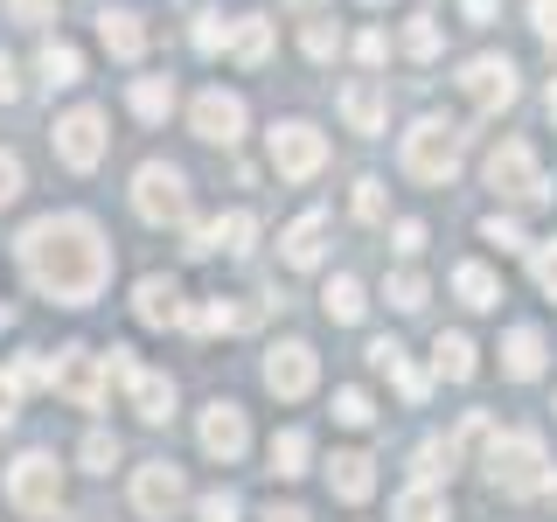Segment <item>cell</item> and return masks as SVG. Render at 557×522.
Returning a JSON list of instances; mask_svg holds the SVG:
<instances>
[{"label": "cell", "mask_w": 557, "mask_h": 522, "mask_svg": "<svg viewBox=\"0 0 557 522\" xmlns=\"http://www.w3.org/2000/svg\"><path fill=\"white\" fill-rule=\"evenodd\" d=\"M14 251H22L28 286H42L49 300H63V307L98 300V286L112 278V251H104V231L91 216H42V223L22 231Z\"/></svg>", "instance_id": "6da1fadb"}, {"label": "cell", "mask_w": 557, "mask_h": 522, "mask_svg": "<svg viewBox=\"0 0 557 522\" xmlns=\"http://www.w3.org/2000/svg\"><path fill=\"white\" fill-rule=\"evenodd\" d=\"M487 481H495L502 495H544L550 487L544 439H536V432H495V439H487Z\"/></svg>", "instance_id": "7a4b0ae2"}, {"label": "cell", "mask_w": 557, "mask_h": 522, "mask_svg": "<svg viewBox=\"0 0 557 522\" xmlns=\"http://www.w3.org/2000/svg\"><path fill=\"white\" fill-rule=\"evenodd\" d=\"M460 153H467V133L453 119H418L405 133V174L411 182H453L460 174Z\"/></svg>", "instance_id": "3957f363"}, {"label": "cell", "mask_w": 557, "mask_h": 522, "mask_svg": "<svg viewBox=\"0 0 557 522\" xmlns=\"http://www.w3.org/2000/svg\"><path fill=\"white\" fill-rule=\"evenodd\" d=\"M487 188L509 196V202H544L550 196V182H544V167H536L530 139H502V147L487 153Z\"/></svg>", "instance_id": "277c9868"}, {"label": "cell", "mask_w": 557, "mask_h": 522, "mask_svg": "<svg viewBox=\"0 0 557 522\" xmlns=\"http://www.w3.org/2000/svg\"><path fill=\"white\" fill-rule=\"evenodd\" d=\"M8 501L22 515H57L63 509V474H57V460L49 452H22L14 460V474H8Z\"/></svg>", "instance_id": "5b68a950"}, {"label": "cell", "mask_w": 557, "mask_h": 522, "mask_svg": "<svg viewBox=\"0 0 557 522\" xmlns=\"http://www.w3.org/2000/svg\"><path fill=\"white\" fill-rule=\"evenodd\" d=\"M133 209L147 223H182L188 216V174L168 167V161H147V167H139V182H133Z\"/></svg>", "instance_id": "8992f818"}, {"label": "cell", "mask_w": 557, "mask_h": 522, "mask_svg": "<svg viewBox=\"0 0 557 522\" xmlns=\"http://www.w3.org/2000/svg\"><path fill=\"white\" fill-rule=\"evenodd\" d=\"M182 501H188V481H182V467H174V460H147L133 474V509L147 515V522H174V515H182Z\"/></svg>", "instance_id": "52a82bcc"}, {"label": "cell", "mask_w": 557, "mask_h": 522, "mask_svg": "<svg viewBox=\"0 0 557 522\" xmlns=\"http://www.w3.org/2000/svg\"><path fill=\"white\" fill-rule=\"evenodd\" d=\"M57 161L63 167H77V174H91L104 161V112H91V104H77L70 119H57Z\"/></svg>", "instance_id": "ba28073f"}, {"label": "cell", "mask_w": 557, "mask_h": 522, "mask_svg": "<svg viewBox=\"0 0 557 522\" xmlns=\"http://www.w3.org/2000/svg\"><path fill=\"white\" fill-rule=\"evenodd\" d=\"M453 84H460V98L474 104V112H502V104H516V63L509 57H474Z\"/></svg>", "instance_id": "9c48e42d"}, {"label": "cell", "mask_w": 557, "mask_h": 522, "mask_svg": "<svg viewBox=\"0 0 557 522\" xmlns=\"http://www.w3.org/2000/svg\"><path fill=\"white\" fill-rule=\"evenodd\" d=\"M57 390L70 397V405H104V390H112V370H104V356H91V348H63L57 356Z\"/></svg>", "instance_id": "30bf717a"}, {"label": "cell", "mask_w": 557, "mask_h": 522, "mask_svg": "<svg viewBox=\"0 0 557 522\" xmlns=\"http://www.w3.org/2000/svg\"><path fill=\"white\" fill-rule=\"evenodd\" d=\"M327 161V139L313 133V126H300V119H286V126H272V167L286 174V182H307L313 167Z\"/></svg>", "instance_id": "8fae6325"}, {"label": "cell", "mask_w": 557, "mask_h": 522, "mask_svg": "<svg viewBox=\"0 0 557 522\" xmlns=\"http://www.w3.org/2000/svg\"><path fill=\"white\" fill-rule=\"evenodd\" d=\"M313 376H321V362H313L307 341H278L272 356H265V390L272 397H307Z\"/></svg>", "instance_id": "7c38bea8"}, {"label": "cell", "mask_w": 557, "mask_h": 522, "mask_svg": "<svg viewBox=\"0 0 557 522\" xmlns=\"http://www.w3.org/2000/svg\"><path fill=\"white\" fill-rule=\"evenodd\" d=\"M188 119H196V139H209V147H237L244 139V98L237 91H202Z\"/></svg>", "instance_id": "4fadbf2b"}, {"label": "cell", "mask_w": 557, "mask_h": 522, "mask_svg": "<svg viewBox=\"0 0 557 522\" xmlns=\"http://www.w3.org/2000/svg\"><path fill=\"white\" fill-rule=\"evenodd\" d=\"M244 446H251V425H244V411L237 405H209L202 411V452L209 460H244Z\"/></svg>", "instance_id": "5bb4252c"}, {"label": "cell", "mask_w": 557, "mask_h": 522, "mask_svg": "<svg viewBox=\"0 0 557 522\" xmlns=\"http://www.w3.org/2000/svg\"><path fill=\"white\" fill-rule=\"evenodd\" d=\"M251 237H258V216L251 209H231V216H216V223H196L188 231V251H251Z\"/></svg>", "instance_id": "9a60e30c"}, {"label": "cell", "mask_w": 557, "mask_h": 522, "mask_svg": "<svg viewBox=\"0 0 557 522\" xmlns=\"http://www.w3.org/2000/svg\"><path fill=\"white\" fill-rule=\"evenodd\" d=\"M98 42L112 49L119 63H133L139 49H147V22H139L133 8H104V14H98Z\"/></svg>", "instance_id": "2e32d148"}, {"label": "cell", "mask_w": 557, "mask_h": 522, "mask_svg": "<svg viewBox=\"0 0 557 522\" xmlns=\"http://www.w3.org/2000/svg\"><path fill=\"white\" fill-rule=\"evenodd\" d=\"M133 313L147 327H168V321H182V286H174V278H139V293H133Z\"/></svg>", "instance_id": "e0dca14e"}, {"label": "cell", "mask_w": 557, "mask_h": 522, "mask_svg": "<svg viewBox=\"0 0 557 522\" xmlns=\"http://www.w3.org/2000/svg\"><path fill=\"white\" fill-rule=\"evenodd\" d=\"M370 452H335V460H327V487H335L342 501H370L376 495V474H370Z\"/></svg>", "instance_id": "ac0fdd59"}, {"label": "cell", "mask_w": 557, "mask_h": 522, "mask_svg": "<svg viewBox=\"0 0 557 522\" xmlns=\"http://www.w3.org/2000/svg\"><path fill=\"white\" fill-rule=\"evenodd\" d=\"M258 321V307H237V300H202V307H188V327L196 335H237V327H251Z\"/></svg>", "instance_id": "d6986e66"}, {"label": "cell", "mask_w": 557, "mask_h": 522, "mask_svg": "<svg viewBox=\"0 0 557 522\" xmlns=\"http://www.w3.org/2000/svg\"><path fill=\"white\" fill-rule=\"evenodd\" d=\"M126 390H133V411L147 418V425H161V418L174 411V383H168L161 370H133V376H126Z\"/></svg>", "instance_id": "ffe728a7"}, {"label": "cell", "mask_w": 557, "mask_h": 522, "mask_svg": "<svg viewBox=\"0 0 557 522\" xmlns=\"http://www.w3.org/2000/svg\"><path fill=\"white\" fill-rule=\"evenodd\" d=\"M502 370H509L516 383L544 376V335H536V327H509V341H502Z\"/></svg>", "instance_id": "44dd1931"}, {"label": "cell", "mask_w": 557, "mask_h": 522, "mask_svg": "<svg viewBox=\"0 0 557 522\" xmlns=\"http://www.w3.org/2000/svg\"><path fill=\"white\" fill-rule=\"evenodd\" d=\"M321 244H327V216H321V209H307V216L286 231V265H300V272L321 265Z\"/></svg>", "instance_id": "7402d4cb"}, {"label": "cell", "mask_w": 557, "mask_h": 522, "mask_svg": "<svg viewBox=\"0 0 557 522\" xmlns=\"http://www.w3.org/2000/svg\"><path fill=\"white\" fill-rule=\"evenodd\" d=\"M342 119H348L356 133H383V91H376L370 77H362V84H348V91H342Z\"/></svg>", "instance_id": "603a6c76"}, {"label": "cell", "mask_w": 557, "mask_h": 522, "mask_svg": "<svg viewBox=\"0 0 557 522\" xmlns=\"http://www.w3.org/2000/svg\"><path fill=\"white\" fill-rule=\"evenodd\" d=\"M321 307H327V321H362V307H370V300H362V278H348V272H335V278H327V293H321Z\"/></svg>", "instance_id": "cb8c5ba5"}, {"label": "cell", "mask_w": 557, "mask_h": 522, "mask_svg": "<svg viewBox=\"0 0 557 522\" xmlns=\"http://www.w3.org/2000/svg\"><path fill=\"white\" fill-rule=\"evenodd\" d=\"M35 70H42V84H49V91H63V84H77V77H84V57H77L70 42H42Z\"/></svg>", "instance_id": "d4e9b609"}, {"label": "cell", "mask_w": 557, "mask_h": 522, "mask_svg": "<svg viewBox=\"0 0 557 522\" xmlns=\"http://www.w3.org/2000/svg\"><path fill=\"white\" fill-rule=\"evenodd\" d=\"M397 522H446V495L432 481H418V487H405V495H397V509H391Z\"/></svg>", "instance_id": "484cf974"}, {"label": "cell", "mask_w": 557, "mask_h": 522, "mask_svg": "<svg viewBox=\"0 0 557 522\" xmlns=\"http://www.w3.org/2000/svg\"><path fill=\"white\" fill-rule=\"evenodd\" d=\"M231 49H237V63H265L272 57V22L265 14H244V22L231 28Z\"/></svg>", "instance_id": "4316f807"}, {"label": "cell", "mask_w": 557, "mask_h": 522, "mask_svg": "<svg viewBox=\"0 0 557 522\" xmlns=\"http://www.w3.org/2000/svg\"><path fill=\"white\" fill-rule=\"evenodd\" d=\"M453 293H460L474 313H487V307L502 300V286H495V272H487V265H460V272H453Z\"/></svg>", "instance_id": "83f0119b"}, {"label": "cell", "mask_w": 557, "mask_h": 522, "mask_svg": "<svg viewBox=\"0 0 557 522\" xmlns=\"http://www.w3.org/2000/svg\"><path fill=\"white\" fill-rule=\"evenodd\" d=\"M272 474H278V481H293V474H307V432H300V425H286V432H272Z\"/></svg>", "instance_id": "f1b7e54d"}, {"label": "cell", "mask_w": 557, "mask_h": 522, "mask_svg": "<svg viewBox=\"0 0 557 522\" xmlns=\"http://www.w3.org/2000/svg\"><path fill=\"white\" fill-rule=\"evenodd\" d=\"M432 362H440V376L467 383V376H474V341H467V335H440V341H432Z\"/></svg>", "instance_id": "f546056e"}, {"label": "cell", "mask_w": 557, "mask_h": 522, "mask_svg": "<svg viewBox=\"0 0 557 522\" xmlns=\"http://www.w3.org/2000/svg\"><path fill=\"white\" fill-rule=\"evenodd\" d=\"M133 112H139V119H168V112H174V84H168V77H139V84H133Z\"/></svg>", "instance_id": "4dcf8cb0"}, {"label": "cell", "mask_w": 557, "mask_h": 522, "mask_svg": "<svg viewBox=\"0 0 557 522\" xmlns=\"http://www.w3.org/2000/svg\"><path fill=\"white\" fill-rule=\"evenodd\" d=\"M405 57H418V63L440 57V22H432V14H411L405 22Z\"/></svg>", "instance_id": "1f68e13d"}, {"label": "cell", "mask_w": 557, "mask_h": 522, "mask_svg": "<svg viewBox=\"0 0 557 522\" xmlns=\"http://www.w3.org/2000/svg\"><path fill=\"white\" fill-rule=\"evenodd\" d=\"M231 28H237V22H223V14H196V49H202V57L231 49Z\"/></svg>", "instance_id": "d6a6232c"}, {"label": "cell", "mask_w": 557, "mask_h": 522, "mask_svg": "<svg viewBox=\"0 0 557 522\" xmlns=\"http://www.w3.org/2000/svg\"><path fill=\"white\" fill-rule=\"evenodd\" d=\"M453 474V439H425L418 446V481H440Z\"/></svg>", "instance_id": "836d02e7"}, {"label": "cell", "mask_w": 557, "mask_h": 522, "mask_svg": "<svg viewBox=\"0 0 557 522\" xmlns=\"http://www.w3.org/2000/svg\"><path fill=\"white\" fill-rule=\"evenodd\" d=\"M391 307L397 313H418V307H425V278H418V272H397L391 278Z\"/></svg>", "instance_id": "e575fe53"}, {"label": "cell", "mask_w": 557, "mask_h": 522, "mask_svg": "<svg viewBox=\"0 0 557 522\" xmlns=\"http://www.w3.org/2000/svg\"><path fill=\"white\" fill-rule=\"evenodd\" d=\"M335 418H342V425H370V418H376L370 390H335Z\"/></svg>", "instance_id": "d590c367"}, {"label": "cell", "mask_w": 557, "mask_h": 522, "mask_svg": "<svg viewBox=\"0 0 557 522\" xmlns=\"http://www.w3.org/2000/svg\"><path fill=\"white\" fill-rule=\"evenodd\" d=\"M112 460H119V439L112 432H91V439H84V467H91V474H112Z\"/></svg>", "instance_id": "8d00e7d4"}, {"label": "cell", "mask_w": 557, "mask_h": 522, "mask_svg": "<svg viewBox=\"0 0 557 522\" xmlns=\"http://www.w3.org/2000/svg\"><path fill=\"white\" fill-rule=\"evenodd\" d=\"M196 522H237V495H231V487L202 495V501H196Z\"/></svg>", "instance_id": "74e56055"}, {"label": "cell", "mask_w": 557, "mask_h": 522, "mask_svg": "<svg viewBox=\"0 0 557 522\" xmlns=\"http://www.w3.org/2000/svg\"><path fill=\"white\" fill-rule=\"evenodd\" d=\"M481 237H487V244H502V251H522V223H516V216H487V223H481Z\"/></svg>", "instance_id": "f35d334b"}, {"label": "cell", "mask_w": 557, "mask_h": 522, "mask_svg": "<svg viewBox=\"0 0 557 522\" xmlns=\"http://www.w3.org/2000/svg\"><path fill=\"white\" fill-rule=\"evenodd\" d=\"M356 216L362 223H383V182H356Z\"/></svg>", "instance_id": "ab89813d"}, {"label": "cell", "mask_w": 557, "mask_h": 522, "mask_svg": "<svg viewBox=\"0 0 557 522\" xmlns=\"http://www.w3.org/2000/svg\"><path fill=\"white\" fill-rule=\"evenodd\" d=\"M14 196H22V161H14V153H0V209H8Z\"/></svg>", "instance_id": "60d3db41"}, {"label": "cell", "mask_w": 557, "mask_h": 522, "mask_svg": "<svg viewBox=\"0 0 557 522\" xmlns=\"http://www.w3.org/2000/svg\"><path fill=\"white\" fill-rule=\"evenodd\" d=\"M530 265H536V278H557V237H536V251H530Z\"/></svg>", "instance_id": "b9f144b4"}, {"label": "cell", "mask_w": 557, "mask_h": 522, "mask_svg": "<svg viewBox=\"0 0 557 522\" xmlns=\"http://www.w3.org/2000/svg\"><path fill=\"white\" fill-rule=\"evenodd\" d=\"M307 57H313V63L335 57V28H327V22H313V28H307Z\"/></svg>", "instance_id": "7bdbcfd3"}, {"label": "cell", "mask_w": 557, "mask_h": 522, "mask_svg": "<svg viewBox=\"0 0 557 522\" xmlns=\"http://www.w3.org/2000/svg\"><path fill=\"white\" fill-rule=\"evenodd\" d=\"M397 251H405V258H418V251H425V223H418V216H405V223H397Z\"/></svg>", "instance_id": "ee69618b"}, {"label": "cell", "mask_w": 557, "mask_h": 522, "mask_svg": "<svg viewBox=\"0 0 557 522\" xmlns=\"http://www.w3.org/2000/svg\"><path fill=\"white\" fill-rule=\"evenodd\" d=\"M530 22H536V35H544V42H557V0H536Z\"/></svg>", "instance_id": "f6af8a7d"}, {"label": "cell", "mask_w": 557, "mask_h": 522, "mask_svg": "<svg viewBox=\"0 0 557 522\" xmlns=\"http://www.w3.org/2000/svg\"><path fill=\"white\" fill-rule=\"evenodd\" d=\"M356 57H362V63H383V57H391V42L370 28V35H356Z\"/></svg>", "instance_id": "bcb514c9"}, {"label": "cell", "mask_w": 557, "mask_h": 522, "mask_svg": "<svg viewBox=\"0 0 557 522\" xmlns=\"http://www.w3.org/2000/svg\"><path fill=\"white\" fill-rule=\"evenodd\" d=\"M14 405H22V383L0 376V425H14Z\"/></svg>", "instance_id": "7dc6e473"}, {"label": "cell", "mask_w": 557, "mask_h": 522, "mask_svg": "<svg viewBox=\"0 0 557 522\" xmlns=\"http://www.w3.org/2000/svg\"><path fill=\"white\" fill-rule=\"evenodd\" d=\"M14 98H22V77H14V63L0 57V104H14Z\"/></svg>", "instance_id": "c3c4849f"}, {"label": "cell", "mask_w": 557, "mask_h": 522, "mask_svg": "<svg viewBox=\"0 0 557 522\" xmlns=\"http://www.w3.org/2000/svg\"><path fill=\"white\" fill-rule=\"evenodd\" d=\"M8 14H22V22H42V14H49V0H8Z\"/></svg>", "instance_id": "681fc988"}, {"label": "cell", "mask_w": 557, "mask_h": 522, "mask_svg": "<svg viewBox=\"0 0 557 522\" xmlns=\"http://www.w3.org/2000/svg\"><path fill=\"white\" fill-rule=\"evenodd\" d=\"M467 14H474V22H495V0H460Z\"/></svg>", "instance_id": "f907efd6"}, {"label": "cell", "mask_w": 557, "mask_h": 522, "mask_svg": "<svg viewBox=\"0 0 557 522\" xmlns=\"http://www.w3.org/2000/svg\"><path fill=\"white\" fill-rule=\"evenodd\" d=\"M265 522H307V509H265Z\"/></svg>", "instance_id": "816d5d0a"}, {"label": "cell", "mask_w": 557, "mask_h": 522, "mask_svg": "<svg viewBox=\"0 0 557 522\" xmlns=\"http://www.w3.org/2000/svg\"><path fill=\"white\" fill-rule=\"evenodd\" d=\"M293 8H300V14H313V8H321V0H293Z\"/></svg>", "instance_id": "f5cc1de1"}, {"label": "cell", "mask_w": 557, "mask_h": 522, "mask_svg": "<svg viewBox=\"0 0 557 522\" xmlns=\"http://www.w3.org/2000/svg\"><path fill=\"white\" fill-rule=\"evenodd\" d=\"M550 112H557V84H550Z\"/></svg>", "instance_id": "db71d44e"}, {"label": "cell", "mask_w": 557, "mask_h": 522, "mask_svg": "<svg viewBox=\"0 0 557 522\" xmlns=\"http://www.w3.org/2000/svg\"><path fill=\"white\" fill-rule=\"evenodd\" d=\"M0 327H8V307H0Z\"/></svg>", "instance_id": "11a10c76"}, {"label": "cell", "mask_w": 557, "mask_h": 522, "mask_svg": "<svg viewBox=\"0 0 557 522\" xmlns=\"http://www.w3.org/2000/svg\"><path fill=\"white\" fill-rule=\"evenodd\" d=\"M370 8H383V0H370Z\"/></svg>", "instance_id": "9f6ffc18"}]
</instances>
